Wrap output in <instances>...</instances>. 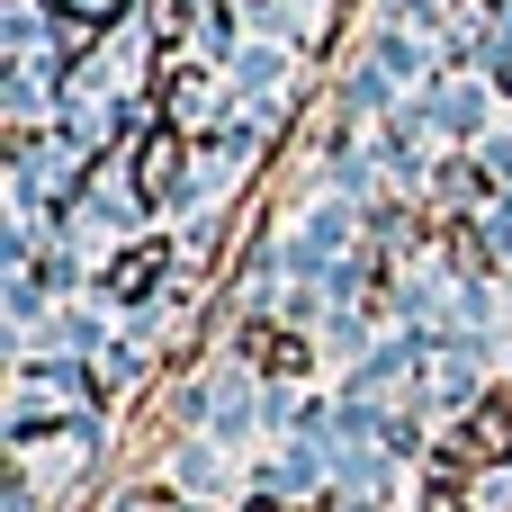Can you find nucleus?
I'll return each instance as SVG.
<instances>
[{"mask_svg": "<svg viewBox=\"0 0 512 512\" xmlns=\"http://www.w3.org/2000/svg\"><path fill=\"white\" fill-rule=\"evenodd\" d=\"M171 171H180V135H153V144L135 153V180H144V189H171Z\"/></svg>", "mask_w": 512, "mask_h": 512, "instance_id": "nucleus-1", "label": "nucleus"}, {"mask_svg": "<svg viewBox=\"0 0 512 512\" xmlns=\"http://www.w3.org/2000/svg\"><path fill=\"white\" fill-rule=\"evenodd\" d=\"M153 279H162V252H126L117 261V297H144Z\"/></svg>", "mask_w": 512, "mask_h": 512, "instance_id": "nucleus-2", "label": "nucleus"}, {"mask_svg": "<svg viewBox=\"0 0 512 512\" xmlns=\"http://www.w3.org/2000/svg\"><path fill=\"white\" fill-rule=\"evenodd\" d=\"M477 198V171H441V207H468Z\"/></svg>", "mask_w": 512, "mask_h": 512, "instance_id": "nucleus-3", "label": "nucleus"}]
</instances>
